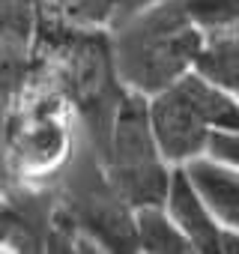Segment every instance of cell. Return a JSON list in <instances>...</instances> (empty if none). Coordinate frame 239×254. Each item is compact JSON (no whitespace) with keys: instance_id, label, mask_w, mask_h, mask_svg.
Instances as JSON below:
<instances>
[{"instance_id":"3","label":"cell","mask_w":239,"mask_h":254,"mask_svg":"<svg viewBox=\"0 0 239 254\" xmlns=\"http://www.w3.org/2000/svg\"><path fill=\"white\" fill-rule=\"evenodd\" d=\"M102 159L114 189L132 209L165 206L174 171H168L171 162L162 153V144L153 129L150 96L135 90L123 93Z\"/></svg>"},{"instance_id":"6","label":"cell","mask_w":239,"mask_h":254,"mask_svg":"<svg viewBox=\"0 0 239 254\" xmlns=\"http://www.w3.org/2000/svg\"><path fill=\"white\" fill-rule=\"evenodd\" d=\"M168 215L177 221V227L188 236V242L194 245V251H221V224L212 215L209 203L203 200V194L197 191V186L191 183V177L185 174L182 165L174 168L171 177V189H168V200H165Z\"/></svg>"},{"instance_id":"7","label":"cell","mask_w":239,"mask_h":254,"mask_svg":"<svg viewBox=\"0 0 239 254\" xmlns=\"http://www.w3.org/2000/svg\"><path fill=\"white\" fill-rule=\"evenodd\" d=\"M194 72L230 93H239V27L209 33L197 54Z\"/></svg>"},{"instance_id":"4","label":"cell","mask_w":239,"mask_h":254,"mask_svg":"<svg viewBox=\"0 0 239 254\" xmlns=\"http://www.w3.org/2000/svg\"><path fill=\"white\" fill-rule=\"evenodd\" d=\"M69 212L78 227L108 248H138L135 209L120 197L105 165L81 162L69 180Z\"/></svg>"},{"instance_id":"9","label":"cell","mask_w":239,"mask_h":254,"mask_svg":"<svg viewBox=\"0 0 239 254\" xmlns=\"http://www.w3.org/2000/svg\"><path fill=\"white\" fill-rule=\"evenodd\" d=\"M182 3L203 36L239 27V0H182Z\"/></svg>"},{"instance_id":"13","label":"cell","mask_w":239,"mask_h":254,"mask_svg":"<svg viewBox=\"0 0 239 254\" xmlns=\"http://www.w3.org/2000/svg\"><path fill=\"white\" fill-rule=\"evenodd\" d=\"M153 3H159V0H120V12H117V18L132 15V12H138V9H147V6H153Z\"/></svg>"},{"instance_id":"12","label":"cell","mask_w":239,"mask_h":254,"mask_svg":"<svg viewBox=\"0 0 239 254\" xmlns=\"http://www.w3.org/2000/svg\"><path fill=\"white\" fill-rule=\"evenodd\" d=\"M54 3L81 24H102L120 12V0H54Z\"/></svg>"},{"instance_id":"8","label":"cell","mask_w":239,"mask_h":254,"mask_svg":"<svg viewBox=\"0 0 239 254\" xmlns=\"http://www.w3.org/2000/svg\"><path fill=\"white\" fill-rule=\"evenodd\" d=\"M135 230H138V248H144V251H162V254L194 251V245L177 227V221L168 215L165 206H141V209H135Z\"/></svg>"},{"instance_id":"14","label":"cell","mask_w":239,"mask_h":254,"mask_svg":"<svg viewBox=\"0 0 239 254\" xmlns=\"http://www.w3.org/2000/svg\"><path fill=\"white\" fill-rule=\"evenodd\" d=\"M221 251L239 254V230H224V236H221Z\"/></svg>"},{"instance_id":"10","label":"cell","mask_w":239,"mask_h":254,"mask_svg":"<svg viewBox=\"0 0 239 254\" xmlns=\"http://www.w3.org/2000/svg\"><path fill=\"white\" fill-rule=\"evenodd\" d=\"M0 242L12 248H39L45 239L21 209L0 206Z\"/></svg>"},{"instance_id":"11","label":"cell","mask_w":239,"mask_h":254,"mask_svg":"<svg viewBox=\"0 0 239 254\" xmlns=\"http://www.w3.org/2000/svg\"><path fill=\"white\" fill-rule=\"evenodd\" d=\"M30 30H33V0H0V33L24 48Z\"/></svg>"},{"instance_id":"2","label":"cell","mask_w":239,"mask_h":254,"mask_svg":"<svg viewBox=\"0 0 239 254\" xmlns=\"http://www.w3.org/2000/svg\"><path fill=\"white\" fill-rule=\"evenodd\" d=\"M150 120L171 165H185L209 150L212 132H239V102L200 72H188L150 96Z\"/></svg>"},{"instance_id":"1","label":"cell","mask_w":239,"mask_h":254,"mask_svg":"<svg viewBox=\"0 0 239 254\" xmlns=\"http://www.w3.org/2000/svg\"><path fill=\"white\" fill-rule=\"evenodd\" d=\"M203 39V30L188 18L182 0H159L117 18L111 45L120 81L126 90L156 96L194 69Z\"/></svg>"},{"instance_id":"5","label":"cell","mask_w":239,"mask_h":254,"mask_svg":"<svg viewBox=\"0 0 239 254\" xmlns=\"http://www.w3.org/2000/svg\"><path fill=\"white\" fill-rule=\"evenodd\" d=\"M72 93L75 105L87 123V129L96 135L99 153L105 150V141L111 135V126L117 117V108L123 102L126 84L120 81L114 45L105 36H87L78 42L72 54Z\"/></svg>"},{"instance_id":"15","label":"cell","mask_w":239,"mask_h":254,"mask_svg":"<svg viewBox=\"0 0 239 254\" xmlns=\"http://www.w3.org/2000/svg\"><path fill=\"white\" fill-rule=\"evenodd\" d=\"M236 96H239V93H236Z\"/></svg>"}]
</instances>
